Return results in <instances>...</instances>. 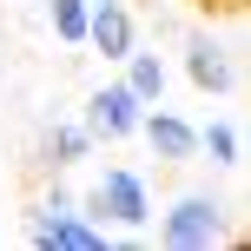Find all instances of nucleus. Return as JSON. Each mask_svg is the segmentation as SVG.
<instances>
[{
    "label": "nucleus",
    "instance_id": "nucleus-1",
    "mask_svg": "<svg viewBox=\"0 0 251 251\" xmlns=\"http://www.w3.org/2000/svg\"><path fill=\"white\" fill-rule=\"evenodd\" d=\"M152 218H159V238L152 245H165V251H218V245L238 238L231 205L212 199V192H178V199L165 205V212H152Z\"/></svg>",
    "mask_w": 251,
    "mask_h": 251
},
{
    "label": "nucleus",
    "instance_id": "nucleus-2",
    "mask_svg": "<svg viewBox=\"0 0 251 251\" xmlns=\"http://www.w3.org/2000/svg\"><path fill=\"white\" fill-rule=\"evenodd\" d=\"M79 212H86L93 225H106V231H146L152 225V185L132 165H106V172L93 178V192L79 199Z\"/></svg>",
    "mask_w": 251,
    "mask_h": 251
},
{
    "label": "nucleus",
    "instance_id": "nucleus-3",
    "mask_svg": "<svg viewBox=\"0 0 251 251\" xmlns=\"http://www.w3.org/2000/svg\"><path fill=\"white\" fill-rule=\"evenodd\" d=\"M185 79L205 93V100L238 93V79H245V47H238V40L205 33V26H192V33H185Z\"/></svg>",
    "mask_w": 251,
    "mask_h": 251
},
{
    "label": "nucleus",
    "instance_id": "nucleus-4",
    "mask_svg": "<svg viewBox=\"0 0 251 251\" xmlns=\"http://www.w3.org/2000/svg\"><path fill=\"white\" fill-rule=\"evenodd\" d=\"M26 245H33V251H106L113 231L93 225L79 205H33V218H26Z\"/></svg>",
    "mask_w": 251,
    "mask_h": 251
},
{
    "label": "nucleus",
    "instance_id": "nucleus-5",
    "mask_svg": "<svg viewBox=\"0 0 251 251\" xmlns=\"http://www.w3.org/2000/svg\"><path fill=\"white\" fill-rule=\"evenodd\" d=\"M139 119H146V100H139L126 79H106V86L86 93V106H79V126H86L93 139H106V146H119V139H139Z\"/></svg>",
    "mask_w": 251,
    "mask_h": 251
},
{
    "label": "nucleus",
    "instance_id": "nucleus-6",
    "mask_svg": "<svg viewBox=\"0 0 251 251\" xmlns=\"http://www.w3.org/2000/svg\"><path fill=\"white\" fill-rule=\"evenodd\" d=\"M139 139L152 146V159L159 165H199V126L185 113H172V106H146V119H139Z\"/></svg>",
    "mask_w": 251,
    "mask_h": 251
},
{
    "label": "nucleus",
    "instance_id": "nucleus-7",
    "mask_svg": "<svg viewBox=\"0 0 251 251\" xmlns=\"http://www.w3.org/2000/svg\"><path fill=\"white\" fill-rule=\"evenodd\" d=\"M86 47L100 53L106 66H119L126 53L139 47V20H132V7H126V0H106V7H93V20H86Z\"/></svg>",
    "mask_w": 251,
    "mask_h": 251
},
{
    "label": "nucleus",
    "instance_id": "nucleus-8",
    "mask_svg": "<svg viewBox=\"0 0 251 251\" xmlns=\"http://www.w3.org/2000/svg\"><path fill=\"white\" fill-rule=\"evenodd\" d=\"M119 66H126L119 79H126V86H132L146 106H159V100H165V86H172V66H165V53H146V47H132Z\"/></svg>",
    "mask_w": 251,
    "mask_h": 251
},
{
    "label": "nucleus",
    "instance_id": "nucleus-9",
    "mask_svg": "<svg viewBox=\"0 0 251 251\" xmlns=\"http://www.w3.org/2000/svg\"><path fill=\"white\" fill-rule=\"evenodd\" d=\"M93 146H100V139H93L79 119H53V126H47V146H40V159H47L53 172H66V165L93 159Z\"/></svg>",
    "mask_w": 251,
    "mask_h": 251
},
{
    "label": "nucleus",
    "instance_id": "nucleus-10",
    "mask_svg": "<svg viewBox=\"0 0 251 251\" xmlns=\"http://www.w3.org/2000/svg\"><path fill=\"white\" fill-rule=\"evenodd\" d=\"M199 159H212L218 172H238L245 165V126L238 119H205L199 126Z\"/></svg>",
    "mask_w": 251,
    "mask_h": 251
},
{
    "label": "nucleus",
    "instance_id": "nucleus-11",
    "mask_svg": "<svg viewBox=\"0 0 251 251\" xmlns=\"http://www.w3.org/2000/svg\"><path fill=\"white\" fill-rule=\"evenodd\" d=\"M86 20H93V0H47V26L60 47H86Z\"/></svg>",
    "mask_w": 251,
    "mask_h": 251
},
{
    "label": "nucleus",
    "instance_id": "nucleus-12",
    "mask_svg": "<svg viewBox=\"0 0 251 251\" xmlns=\"http://www.w3.org/2000/svg\"><path fill=\"white\" fill-rule=\"evenodd\" d=\"M93 7H106V0H93Z\"/></svg>",
    "mask_w": 251,
    "mask_h": 251
}]
</instances>
